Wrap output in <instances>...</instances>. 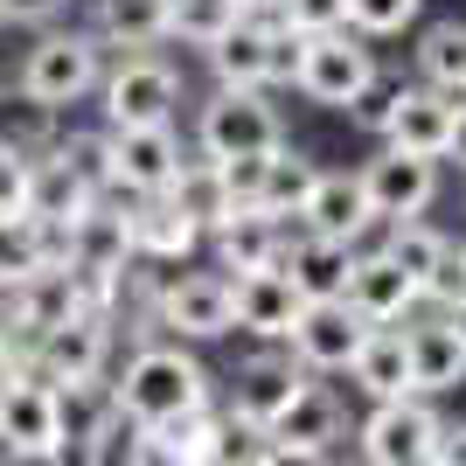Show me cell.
Instances as JSON below:
<instances>
[{"label":"cell","instance_id":"obj_1","mask_svg":"<svg viewBox=\"0 0 466 466\" xmlns=\"http://www.w3.org/2000/svg\"><path fill=\"white\" fill-rule=\"evenodd\" d=\"M112 404L126 425H175L188 410H209L216 404V376L209 362L188 349V341H167V334H147L126 349L112 376Z\"/></svg>","mask_w":466,"mask_h":466},{"label":"cell","instance_id":"obj_2","mask_svg":"<svg viewBox=\"0 0 466 466\" xmlns=\"http://www.w3.org/2000/svg\"><path fill=\"white\" fill-rule=\"evenodd\" d=\"M105 63L112 49L91 35V28H35V42L21 49L15 63V91H28L49 112H70V105H91L97 84H105Z\"/></svg>","mask_w":466,"mask_h":466},{"label":"cell","instance_id":"obj_3","mask_svg":"<svg viewBox=\"0 0 466 466\" xmlns=\"http://www.w3.org/2000/svg\"><path fill=\"white\" fill-rule=\"evenodd\" d=\"M97 126L126 133V126H181V63L167 49H126L105 63L97 84Z\"/></svg>","mask_w":466,"mask_h":466},{"label":"cell","instance_id":"obj_4","mask_svg":"<svg viewBox=\"0 0 466 466\" xmlns=\"http://www.w3.org/2000/svg\"><path fill=\"white\" fill-rule=\"evenodd\" d=\"M188 147L202 160H251V154L286 147V118H279L272 91H230V84H216V91L195 105Z\"/></svg>","mask_w":466,"mask_h":466},{"label":"cell","instance_id":"obj_5","mask_svg":"<svg viewBox=\"0 0 466 466\" xmlns=\"http://www.w3.org/2000/svg\"><path fill=\"white\" fill-rule=\"evenodd\" d=\"M147 334H167V341H223V334H237L230 320V279L216 272H188V265H175V272L147 279Z\"/></svg>","mask_w":466,"mask_h":466},{"label":"cell","instance_id":"obj_6","mask_svg":"<svg viewBox=\"0 0 466 466\" xmlns=\"http://www.w3.org/2000/svg\"><path fill=\"white\" fill-rule=\"evenodd\" d=\"M383 77L376 70V49L355 28H334V35H307L299 42V70H292V91L320 105V112H349L355 97Z\"/></svg>","mask_w":466,"mask_h":466},{"label":"cell","instance_id":"obj_7","mask_svg":"<svg viewBox=\"0 0 466 466\" xmlns=\"http://www.w3.org/2000/svg\"><path fill=\"white\" fill-rule=\"evenodd\" d=\"M299 70V35H286L272 15H244L230 35L209 49V77L230 91H279Z\"/></svg>","mask_w":466,"mask_h":466},{"label":"cell","instance_id":"obj_8","mask_svg":"<svg viewBox=\"0 0 466 466\" xmlns=\"http://www.w3.org/2000/svg\"><path fill=\"white\" fill-rule=\"evenodd\" d=\"M112 355H118V320H105V313H70L63 328L28 341V370H35L42 383H105V376H112Z\"/></svg>","mask_w":466,"mask_h":466},{"label":"cell","instance_id":"obj_9","mask_svg":"<svg viewBox=\"0 0 466 466\" xmlns=\"http://www.w3.org/2000/svg\"><path fill=\"white\" fill-rule=\"evenodd\" d=\"M181 160H188L181 126H126V133H105V181H112V195H167V181L181 175Z\"/></svg>","mask_w":466,"mask_h":466},{"label":"cell","instance_id":"obj_10","mask_svg":"<svg viewBox=\"0 0 466 466\" xmlns=\"http://www.w3.org/2000/svg\"><path fill=\"white\" fill-rule=\"evenodd\" d=\"M97 202H105V188H97V181L84 175V167L63 154V147L35 154V175H28V216H35L42 230L56 237L63 251H70V237H77L84 223L97 216Z\"/></svg>","mask_w":466,"mask_h":466},{"label":"cell","instance_id":"obj_11","mask_svg":"<svg viewBox=\"0 0 466 466\" xmlns=\"http://www.w3.org/2000/svg\"><path fill=\"white\" fill-rule=\"evenodd\" d=\"M362 341H370V320H362L349 299H307L299 320H292V334H286V355L307 376H349Z\"/></svg>","mask_w":466,"mask_h":466},{"label":"cell","instance_id":"obj_12","mask_svg":"<svg viewBox=\"0 0 466 466\" xmlns=\"http://www.w3.org/2000/svg\"><path fill=\"white\" fill-rule=\"evenodd\" d=\"M439 410L425 397H397V404H370L355 446H362V466H431V446H439Z\"/></svg>","mask_w":466,"mask_h":466},{"label":"cell","instance_id":"obj_13","mask_svg":"<svg viewBox=\"0 0 466 466\" xmlns=\"http://www.w3.org/2000/svg\"><path fill=\"white\" fill-rule=\"evenodd\" d=\"M56 446V383H42L28 362L0 376V452L7 460H42Z\"/></svg>","mask_w":466,"mask_h":466},{"label":"cell","instance_id":"obj_14","mask_svg":"<svg viewBox=\"0 0 466 466\" xmlns=\"http://www.w3.org/2000/svg\"><path fill=\"white\" fill-rule=\"evenodd\" d=\"M355 181H362V195H370L376 223H404V216H425L431 202H439V160L397 154V147L370 154L362 167H355Z\"/></svg>","mask_w":466,"mask_h":466},{"label":"cell","instance_id":"obj_15","mask_svg":"<svg viewBox=\"0 0 466 466\" xmlns=\"http://www.w3.org/2000/svg\"><path fill=\"white\" fill-rule=\"evenodd\" d=\"M118 216H126V251H133V265L175 272V265H188V258L202 251V230H195L167 195H118Z\"/></svg>","mask_w":466,"mask_h":466},{"label":"cell","instance_id":"obj_16","mask_svg":"<svg viewBox=\"0 0 466 466\" xmlns=\"http://www.w3.org/2000/svg\"><path fill=\"white\" fill-rule=\"evenodd\" d=\"M299 230L334 237V244H349V251H370V237L383 230V223H376L370 195H362V181H355L349 167H320L313 195L299 202Z\"/></svg>","mask_w":466,"mask_h":466},{"label":"cell","instance_id":"obj_17","mask_svg":"<svg viewBox=\"0 0 466 466\" xmlns=\"http://www.w3.org/2000/svg\"><path fill=\"white\" fill-rule=\"evenodd\" d=\"M307 383H313V376L299 370L286 349H258L251 362L230 376V418H237V425H251V431H272V418H279V410H286Z\"/></svg>","mask_w":466,"mask_h":466},{"label":"cell","instance_id":"obj_18","mask_svg":"<svg viewBox=\"0 0 466 466\" xmlns=\"http://www.w3.org/2000/svg\"><path fill=\"white\" fill-rule=\"evenodd\" d=\"M299 292H292V279L279 272H244V279H230V320H237V334H251V341H265V349H286V334H292V320H299Z\"/></svg>","mask_w":466,"mask_h":466},{"label":"cell","instance_id":"obj_19","mask_svg":"<svg viewBox=\"0 0 466 466\" xmlns=\"http://www.w3.org/2000/svg\"><path fill=\"white\" fill-rule=\"evenodd\" d=\"M292 244V223L272 209H237L223 230H209V258L223 279H244V272H272Z\"/></svg>","mask_w":466,"mask_h":466},{"label":"cell","instance_id":"obj_20","mask_svg":"<svg viewBox=\"0 0 466 466\" xmlns=\"http://www.w3.org/2000/svg\"><path fill=\"white\" fill-rule=\"evenodd\" d=\"M370 328H397V320H410V313L425 307L418 299V279L397 265L390 251H355V272H349V292H341Z\"/></svg>","mask_w":466,"mask_h":466},{"label":"cell","instance_id":"obj_21","mask_svg":"<svg viewBox=\"0 0 466 466\" xmlns=\"http://www.w3.org/2000/svg\"><path fill=\"white\" fill-rule=\"evenodd\" d=\"M452 105H460V97L431 91V84H404V91H397V112H390V126H383V147H397V154H425V160H446Z\"/></svg>","mask_w":466,"mask_h":466},{"label":"cell","instance_id":"obj_22","mask_svg":"<svg viewBox=\"0 0 466 466\" xmlns=\"http://www.w3.org/2000/svg\"><path fill=\"white\" fill-rule=\"evenodd\" d=\"M0 313H7L15 349L28 355V341H35V334L63 328V320H70V313H84V307H77V292H70V272H63V265H49V272H35L28 286L0 292Z\"/></svg>","mask_w":466,"mask_h":466},{"label":"cell","instance_id":"obj_23","mask_svg":"<svg viewBox=\"0 0 466 466\" xmlns=\"http://www.w3.org/2000/svg\"><path fill=\"white\" fill-rule=\"evenodd\" d=\"M404 349H410V390H418V397H446V390L466 383V341H460V328H452L446 313L404 328Z\"/></svg>","mask_w":466,"mask_h":466},{"label":"cell","instance_id":"obj_24","mask_svg":"<svg viewBox=\"0 0 466 466\" xmlns=\"http://www.w3.org/2000/svg\"><path fill=\"white\" fill-rule=\"evenodd\" d=\"M279 272L292 279V292H299V299H341V292H349V272H355V251H349V244H334V237L292 230L286 258H279Z\"/></svg>","mask_w":466,"mask_h":466},{"label":"cell","instance_id":"obj_25","mask_svg":"<svg viewBox=\"0 0 466 466\" xmlns=\"http://www.w3.org/2000/svg\"><path fill=\"white\" fill-rule=\"evenodd\" d=\"M84 28H91L112 56L126 49H167V0H84Z\"/></svg>","mask_w":466,"mask_h":466},{"label":"cell","instance_id":"obj_26","mask_svg":"<svg viewBox=\"0 0 466 466\" xmlns=\"http://www.w3.org/2000/svg\"><path fill=\"white\" fill-rule=\"evenodd\" d=\"M167 202L202 230V244H209V230H223V223L237 216V195H230V181H223V167L202 160L195 147H188V160H181V175L167 181Z\"/></svg>","mask_w":466,"mask_h":466},{"label":"cell","instance_id":"obj_27","mask_svg":"<svg viewBox=\"0 0 466 466\" xmlns=\"http://www.w3.org/2000/svg\"><path fill=\"white\" fill-rule=\"evenodd\" d=\"M341 425H349L341 397H334L328 383H307V390H299V397L272 418V431H265V439H279V446H307V452H328L334 439H341Z\"/></svg>","mask_w":466,"mask_h":466},{"label":"cell","instance_id":"obj_28","mask_svg":"<svg viewBox=\"0 0 466 466\" xmlns=\"http://www.w3.org/2000/svg\"><path fill=\"white\" fill-rule=\"evenodd\" d=\"M355 390L370 397V404H397V397H418L410 390V349H404V328H370L362 355L349 362Z\"/></svg>","mask_w":466,"mask_h":466},{"label":"cell","instance_id":"obj_29","mask_svg":"<svg viewBox=\"0 0 466 466\" xmlns=\"http://www.w3.org/2000/svg\"><path fill=\"white\" fill-rule=\"evenodd\" d=\"M118 418L112 404V376L105 383H56V439H97V446H118Z\"/></svg>","mask_w":466,"mask_h":466},{"label":"cell","instance_id":"obj_30","mask_svg":"<svg viewBox=\"0 0 466 466\" xmlns=\"http://www.w3.org/2000/svg\"><path fill=\"white\" fill-rule=\"evenodd\" d=\"M49 265H63V244L42 230L35 216H7V223H0V292L28 286V279L49 272Z\"/></svg>","mask_w":466,"mask_h":466},{"label":"cell","instance_id":"obj_31","mask_svg":"<svg viewBox=\"0 0 466 466\" xmlns=\"http://www.w3.org/2000/svg\"><path fill=\"white\" fill-rule=\"evenodd\" d=\"M313 181H320V160L313 154H299V147H272L265 154V181H258V209H272V216H299V202L313 195Z\"/></svg>","mask_w":466,"mask_h":466},{"label":"cell","instance_id":"obj_32","mask_svg":"<svg viewBox=\"0 0 466 466\" xmlns=\"http://www.w3.org/2000/svg\"><path fill=\"white\" fill-rule=\"evenodd\" d=\"M418 84L466 97V21H431L418 35Z\"/></svg>","mask_w":466,"mask_h":466},{"label":"cell","instance_id":"obj_33","mask_svg":"<svg viewBox=\"0 0 466 466\" xmlns=\"http://www.w3.org/2000/svg\"><path fill=\"white\" fill-rule=\"evenodd\" d=\"M56 133H63V112H49V105H35L28 91H0V147H15V154H49L56 147Z\"/></svg>","mask_w":466,"mask_h":466},{"label":"cell","instance_id":"obj_34","mask_svg":"<svg viewBox=\"0 0 466 466\" xmlns=\"http://www.w3.org/2000/svg\"><path fill=\"white\" fill-rule=\"evenodd\" d=\"M237 21H244V7H237V0H167V42L202 49V56L230 35Z\"/></svg>","mask_w":466,"mask_h":466},{"label":"cell","instance_id":"obj_35","mask_svg":"<svg viewBox=\"0 0 466 466\" xmlns=\"http://www.w3.org/2000/svg\"><path fill=\"white\" fill-rule=\"evenodd\" d=\"M376 251H390L410 279H418V286H425V272L452 251V237H446V230H431L425 216H404V223H383V244H376Z\"/></svg>","mask_w":466,"mask_h":466},{"label":"cell","instance_id":"obj_36","mask_svg":"<svg viewBox=\"0 0 466 466\" xmlns=\"http://www.w3.org/2000/svg\"><path fill=\"white\" fill-rule=\"evenodd\" d=\"M425 0H349V28L362 42H383V35H404L410 21H418Z\"/></svg>","mask_w":466,"mask_h":466},{"label":"cell","instance_id":"obj_37","mask_svg":"<svg viewBox=\"0 0 466 466\" xmlns=\"http://www.w3.org/2000/svg\"><path fill=\"white\" fill-rule=\"evenodd\" d=\"M279 28L286 35H334V28H349V0H279Z\"/></svg>","mask_w":466,"mask_h":466},{"label":"cell","instance_id":"obj_38","mask_svg":"<svg viewBox=\"0 0 466 466\" xmlns=\"http://www.w3.org/2000/svg\"><path fill=\"white\" fill-rule=\"evenodd\" d=\"M418 299H425V307H439V313L466 307V251H460V244H452V251H446V258H439V265H431V272H425V286H418Z\"/></svg>","mask_w":466,"mask_h":466},{"label":"cell","instance_id":"obj_39","mask_svg":"<svg viewBox=\"0 0 466 466\" xmlns=\"http://www.w3.org/2000/svg\"><path fill=\"white\" fill-rule=\"evenodd\" d=\"M28 175H35V160L15 154V147H0V223H7V216H28Z\"/></svg>","mask_w":466,"mask_h":466},{"label":"cell","instance_id":"obj_40","mask_svg":"<svg viewBox=\"0 0 466 466\" xmlns=\"http://www.w3.org/2000/svg\"><path fill=\"white\" fill-rule=\"evenodd\" d=\"M397 91H404V84H390V77H376L370 91H362V97H355V105H349V118H355V126H362V133H376V139H383L390 112H397Z\"/></svg>","mask_w":466,"mask_h":466},{"label":"cell","instance_id":"obj_41","mask_svg":"<svg viewBox=\"0 0 466 466\" xmlns=\"http://www.w3.org/2000/svg\"><path fill=\"white\" fill-rule=\"evenodd\" d=\"M0 15H7V28H56L70 0H0Z\"/></svg>","mask_w":466,"mask_h":466},{"label":"cell","instance_id":"obj_42","mask_svg":"<svg viewBox=\"0 0 466 466\" xmlns=\"http://www.w3.org/2000/svg\"><path fill=\"white\" fill-rule=\"evenodd\" d=\"M251 466H328V452H307V446H279V439H265V446L251 452Z\"/></svg>","mask_w":466,"mask_h":466},{"label":"cell","instance_id":"obj_43","mask_svg":"<svg viewBox=\"0 0 466 466\" xmlns=\"http://www.w3.org/2000/svg\"><path fill=\"white\" fill-rule=\"evenodd\" d=\"M431 466H466V418H460V425H439V446H431Z\"/></svg>","mask_w":466,"mask_h":466},{"label":"cell","instance_id":"obj_44","mask_svg":"<svg viewBox=\"0 0 466 466\" xmlns=\"http://www.w3.org/2000/svg\"><path fill=\"white\" fill-rule=\"evenodd\" d=\"M446 160H460V175H466V97L452 105V139H446Z\"/></svg>","mask_w":466,"mask_h":466},{"label":"cell","instance_id":"obj_45","mask_svg":"<svg viewBox=\"0 0 466 466\" xmlns=\"http://www.w3.org/2000/svg\"><path fill=\"white\" fill-rule=\"evenodd\" d=\"M15 362H28V355H21V349H15V334H7V313H0V376L15 370Z\"/></svg>","mask_w":466,"mask_h":466},{"label":"cell","instance_id":"obj_46","mask_svg":"<svg viewBox=\"0 0 466 466\" xmlns=\"http://www.w3.org/2000/svg\"><path fill=\"white\" fill-rule=\"evenodd\" d=\"M244 15H279V0H237Z\"/></svg>","mask_w":466,"mask_h":466},{"label":"cell","instance_id":"obj_47","mask_svg":"<svg viewBox=\"0 0 466 466\" xmlns=\"http://www.w3.org/2000/svg\"><path fill=\"white\" fill-rule=\"evenodd\" d=\"M446 320H452V328H460V341H466V307H452V313H446Z\"/></svg>","mask_w":466,"mask_h":466},{"label":"cell","instance_id":"obj_48","mask_svg":"<svg viewBox=\"0 0 466 466\" xmlns=\"http://www.w3.org/2000/svg\"><path fill=\"white\" fill-rule=\"evenodd\" d=\"M0 35H7V15H0Z\"/></svg>","mask_w":466,"mask_h":466},{"label":"cell","instance_id":"obj_49","mask_svg":"<svg viewBox=\"0 0 466 466\" xmlns=\"http://www.w3.org/2000/svg\"><path fill=\"white\" fill-rule=\"evenodd\" d=\"M0 466H15V460H0Z\"/></svg>","mask_w":466,"mask_h":466}]
</instances>
